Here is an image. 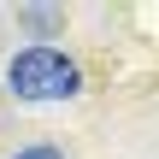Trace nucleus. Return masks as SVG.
I'll return each mask as SVG.
<instances>
[{
	"label": "nucleus",
	"mask_w": 159,
	"mask_h": 159,
	"mask_svg": "<svg viewBox=\"0 0 159 159\" xmlns=\"http://www.w3.org/2000/svg\"><path fill=\"white\" fill-rule=\"evenodd\" d=\"M6 77H12V94H24V100H65V94H77V65L59 47H24Z\"/></svg>",
	"instance_id": "nucleus-1"
},
{
	"label": "nucleus",
	"mask_w": 159,
	"mask_h": 159,
	"mask_svg": "<svg viewBox=\"0 0 159 159\" xmlns=\"http://www.w3.org/2000/svg\"><path fill=\"white\" fill-rule=\"evenodd\" d=\"M12 159H59L53 148H24V153H12Z\"/></svg>",
	"instance_id": "nucleus-2"
}]
</instances>
